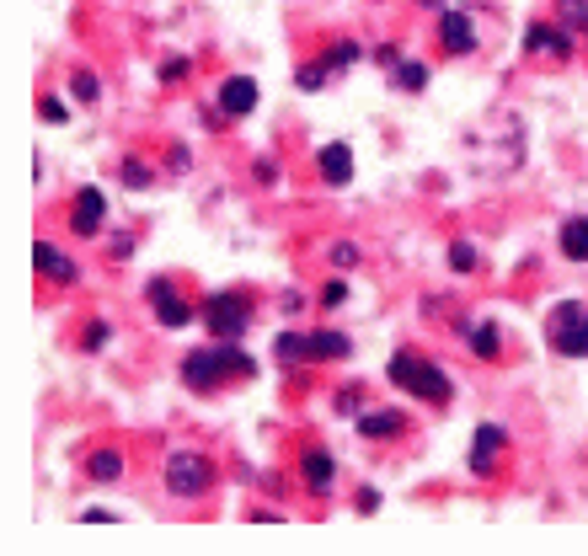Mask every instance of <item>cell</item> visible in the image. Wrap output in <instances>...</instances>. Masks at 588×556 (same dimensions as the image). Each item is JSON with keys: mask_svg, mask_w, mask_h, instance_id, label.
<instances>
[{"mask_svg": "<svg viewBox=\"0 0 588 556\" xmlns=\"http://www.w3.org/2000/svg\"><path fill=\"white\" fill-rule=\"evenodd\" d=\"M252 359L236 348V343H214V348H198L188 353V364H182V380L193 385V391H214L225 375H252Z\"/></svg>", "mask_w": 588, "mask_h": 556, "instance_id": "cell-1", "label": "cell"}, {"mask_svg": "<svg viewBox=\"0 0 588 556\" xmlns=\"http://www.w3.org/2000/svg\"><path fill=\"white\" fill-rule=\"evenodd\" d=\"M385 369H391V380L407 385L412 396H423V401H450V375H444V369H433V364H423L417 353H396Z\"/></svg>", "mask_w": 588, "mask_h": 556, "instance_id": "cell-2", "label": "cell"}, {"mask_svg": "<svg viewBox=\"0 0 588 556\" xmlns=\"http://www.w3.org/2000/svg\"><path fill=\"white\" fill-rule=\"evenodd\" d=\"M546 337H551L556 353H567V359H588V311L578 300L556 305L551 321H546Z\"/></svg>", "mask_w": 588, "mask_h": 556, "instance_id": "cell-3", "label": "cell"}, {"mask_svg": "<svg viewBox=\"0 0 588 556\" xmlns=\"http://www.w3.org/2000/svg\"><path fill=\"white\" fill-rule=\"evenodd\" d=\"M166 487H172L177 498H204V492L214 487V466H209L204 455L177 450L172 460H166Z\"/></svg>", "mask_w": 588, "mask_h": 556, "instance_id": "cell-4", "label": "cell"}, {"mask_svg": "<svg viewBox=\"0 0 588 556\" xmlns=\"http://www.w3.org/2000/svg\"><path fill=\"white\" fill-rule=\"evenodd\" d=\"M204 321H209V337L214 343H241L246 321H252V311H246L241 295H214L204 305Z\"/></svg>", "mask_w": 588, "mask_h": 556, "instance_id": "cell-5", "label": "cell"}, {"mask_svg": "<svg viewBox=\"0 0 588 556\" xmlns=\"http://www.w3.org/2000/svg\"><path fill=\"white\" fill-rule=\"evenodd\" d=\"M102 214H107L102 188H81V193H75V209H70V230H75V236H97Z\"/></svg>", "mask_w": 588, "mask_h": 556, "instance_id": "cell-6", "label": "cell"}, {"mask_svg": "<svg viewBox=\"0 0 588 556\" xmlns=\"http://www.w3.org/2000/svg\"><path fill=\"white\" fill-rule=\"evenodd\" d=\"M150 300H156V321H161V327H188V321H193V305L177 300L166 278H156V284H150Z\"/></svg>", "mask_w": 588, "mask_h": 556, "instance_id": "cell-7", "label": "cell"}, {"mask_svg": "<svg viewBox=\"0 0 588 556\" xmlns=\"http://www.w3.org/2000/svg\"><path fill=\"white\" fill-rule=\"evenodd\" d=\"M439 43L450 54H471L476 49V27H471L466 11H444V17H439Z\"/></svg>", "mask_w": 588, "mask_h": 556, "instance_id": "cell-8", "label": "cell"}, {"mask_svg": "<svg viewBox=\"0 0 588 556\" xmlns=\"http://www.w3.org/2000/svg\"><path fill=\"white\" fill-rule=\"evenodd\" d=\"M220 107L230 118H246L257 107V81H246V75H230V81L220 86Z\"/></svg>", "mask_w": 588, "mask_h": 556, "instance_id": "cell-9", "label": "cell"}, {"mask_svg": "<svg viewBox=\"0 0 588 556\" xmlns=\"http://www.w3.org/2000/svg\"><path fill=\"white\" fill-rule=\"evenodd\" d=\"M524 54L567 59V54H572V38H567V33H556V27H530V33H524Z\"/></svg>", "mask_w": 588, "mask_h": 556, "instance_id": "cell-10", "label": "cell"}, {"mask_svg": "<svg viewBox=\"0 0 588 556\" xmlns=\"http://www.w3.org/2000/svg\"><path fill=\"white\" fill-rule=\"evenodd\" d=\"M498 450H503V428H498V423H482V428H476V444H471V471L487 476V471H492V455H498Z\"/></svg>", "mask_w": 588, "mask_h": 556, "instance_id": "cell-11", "label": "cell"}, {"mask_svg": "<svg viewBox=\"0 0 588 556\" xmlns=\"http://www.w3.org/2000/svg\"><path fill=\"white\" fill-rule=\"evenodd\" d=\"M316 166H321V177H327L332 188H343V182L353 177V150H348V145H327Z\"/></svg>", "mask_w": 588, "mask_h": 556, "instance_id": "cell-12", "label": "cell"}, {"mask_svg": "<svg viewBox=\"0 0 588 556\" xmlns=\"http://www.w3.org/2000/svg\"><path fill=\"white\" fill-rule=\"evenodd\" d=\"M300 471H305V487L311 492H332V455L327 450H305Z\"/></svg>", "mask_w": 588, "mask_h": 556, "instance_id": "cell-13", "label": "cell"}, {"mask_svg": "<svg viewBox=\"0 0 588 556\" xmlns=\"http://www.w3.org/2000/svg\"><path fill=\"white\" fill-rule=\"evenodd\" d=\"M305 359H348V337L343 332H311L305 337Z\"/></svg>", "mask_w": 588, "mask_h": 556, "instance_id": "cell-14", "label": "cell"}, {"mask_svg": "<svg viewBox=\"0 0 588 556\" xmlns=\"http://www.w3.org/2000/svg\"><path fill=\"white\" fill-rule=\"evenodd\" d=\"M33 257H38V273H43V278H59V284H70V278H75V262H70V257H59L49 241H38V246H33Z\"/></svg>", "mask_w": 588, "mask_h": 556, "instance_id": "cell-15", "label": "cell"}, {"mask_svg": "<svg viewBox=\"0 0 588 556\" xmlns=\"http://www.w3.org/2000/svg\"><path fill=\"white\" fill-rule=\"evenodd\" d=\"M556 241H562V252L572 262H588V220H567L562 230H556Z\"/></svg>", "mask_w": 588, "mask_h": 556, "instance_id": "cell-16", "label": "cell"}, {"mask_svg": "<svg viewBox=\"0 0 588 556\" xmlns=\"http://www.w3.org/2000/svg\"><path fill=\"white\" fill-rule=\"evenodd\" d=\"M396 428H401L396 412H369V417H359V434H364V439H391Z\"/></svg>", "mask_w": 588, "mask_h": 556, "instance_id": "cell-17", "label": "cell"}, {"mask_svg": "<svg viewBox=\"0 0 588 556\" xmlns=\"http://www.w3.org/2000/svg\"><path fill=\"white\" fill-rule=\"evenodd\" d=\"M91 476H97V482H118V476H123V455L118 450H97V455H91Z\"/></svg>", "mask_w": 588, "mask_h": 556, "instance_id": "cell-18", "label": "cell"}, {"mask_svg": "<svg viewBox=\"0 0 588 556\" xmlns=\"http://www.w3.org/2000/svg\"><path fill=\"white\" fill-rule=\"evenodd\" d=\"M471 353H482V359H498V327H492V321L471 327Z\"/></svg>", "mask_w": 588, "mask_h": 556, "instance_id": "cell-19", "label": "cell"}, {"mask_svg": "<svg viewBox=\"0 0 588 556\" xmlns=\"http://www.w3.org/2000/svg\"><path fill=\"white\" fill-rule=\"evenodd\" d=\"M396 86L401 91H423L428 86V70L417 65V59H401V65H396Z\"/></svg>", "mask_w": 588, "mask_h": 556, "instance_id": "cell-20", "label": "cell"}, {"mask_svg": "<svg viewBox=\"0 0 588 556\" xmlns=\"http://www.w3.org/2000/svg\"><path fill=\"white\" fill-rule=\"evenodd\" d=\"M70 91H75V102H97V75H91V70H75V81H70Z\"/></svg>", "mask_w": 588, "mask_h": 556, "instance_id": "cell-21", "label": "cell"}, {"mask_svg": "<svg viewBox=\"0 0 588 556\" xmlns=\"http://www.w3.org/2000/svg\"><path fill=\"white\" fill-rule=\"evenodd\" d=\"M450 268H455V273H471V268H476V246H471V241H455V246H450Z\"/></svg>", "mask_w": 588, "mask_h": 556, "instance_id": "cell-22", "label": "cell"}, {"mask_svg": "<svg viewBox=\"0 0 588 556\" xmlns=\"http://www.w3.org/2000/svg\"><path fill=\"white\" fill-rule=\"evenodd\" d=\"M556 6H562V17L578 27V33H588V0H556Z\"/></svg>", "mask_w": 588, "mask_h": 556, "instance_id": "cell-23", "label": "cell"}, {"mask_svg": "<svg viewBox=\"0 0 588 556\" xmlns=\"http://www.w3.org/2000/svg\"><path fill=\"white\" fill-rule=\"evenodd\" d=\"M38 118H43V123H65V118H70V107L59 102V97H43V102H38Z\"/></svg>", "mask_w": 588, "mask_h": 556, "instance_id": "cell-24", "label": "cell"}, {"mask_svg": "<svg viewBox=\"0 0 588 556\" xmlns=\"http://www.w3.org/2000/svg\"><path fill=\"white\" fill-rule=\"evenodd\" d=\"M353 59H359V43H348V38H343V43H337V49H332V59H327V65H332V70H348Z\"/></svg>", "mask_w": 588, "mask_h": 556, "instance_id": "cell-25", "label": "cell"}, {"mask_svg": "<svg viewBox=\"0 0 588 556\" xmlns=\"http://www.w3.org/2000/svg\"><path fill=\"white\" fill-rule=\"evenodd\" d=\"M332 262H337V268H359V246H353V241H337V246H332Z\"/></svg>", "mask_w": 588, "mask_h": 556, "instance_id": "cell-26", "label": "cell"}, {"mask_svg": "<svg viewBox=\"0 0 588 556\" xmlns=\"http://www.w3.org/2000/svg\"><path fill=\"white\" fill-rule=\"evenodd\" d=\"M123 182H129V188H150V166H139V161H123Z\"/></svg>", "mask_w": 588, "mask_h": 556, "instance_id": "cell-27", "label": "cell"}, {"mask_svg": "<svg viewBox=\"0 0 588 556\" xmlns=\"http://www.w3.org/2000/svg\"><path fill=\"white\" fill-rule=\"evenodd\" d=\"M343 300H348V284H343V278H332V284L321 289V305H343Z\"/></svg>", "mask_w": 588, "mask_h": 556, "instance_id": "cell-28", "label": "cell"}, {"mask_svg": "<svg viewBox=\"0 0 588 556\" xmlns=\"http://www.w3.org/2000/svg\"><path fill=\"white\" fill-rule=\"evenodd\" d=\"M294 81H300V91H321V81H327V70H300V75H294Z\"/></svg>", "mask_w": 588, "mask_h": 556, "instance_id": "cell-29", "label": "cell"}, {"mask_svg": "<svg viewBox=\"0 0 588 556\" xmlns=\"http://www.w3.org/2000/svg\"><path fill=\"white\" fill-rule=\"evenodd\" d=\"M182 75H188V59H166L161 65V81H182Z\"/></svg>", "mask_w": 588, "mask_h": 556, "instance_id": "cell-30", "label": "cell"}, {"mask_svg": "<svg viewBox=\"0 0 588 556\" xmlns=\"http://www.w3.org/2000/svg\"><path fill=\"white\" fill-rule=\"evenodd\" d=\"M107 337H113V332H107V327H102V321H91V327H86V348H102V343H107Z\"/></svg>", "mask_w": 588, "mask_h": 556, "instance_id": "cell-31", "label": "cell"}, {"mask_svg": "<svg viewBox=\"0 0 588 556\" xmlns=\"http://www.w3.org/2000/svg\"><path fill=\"white\" fill-rule=\"evenodd\" d=\"M278 177V161H257V182H273Z\"/></svg>", "mask_w": 588, "mask_h": 556, "instance_id": "cell-32", "label": "cell"}, {"mask_svg": "<svg viewBox=\"0 0 588 556\" xmlns=\"http://www.w3.org/2000/svg\"><path fill=\"white\" fill-rule=\"evenodd\" d=\"M417 6H444V0H417Z\"/></svg>", "mask_w": 588, "mask_h": 556, "instance_id": "cell-33", "label": "cell"}]
</instances>
